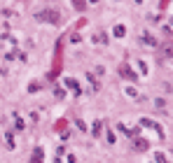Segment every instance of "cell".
Returning <instances> with one entry per match:
<instances>
[{"instance_id": "obj_1", "label": "cell", "mask_w": 173, "mask_h": 163, "mask_svg": "<svg viewBox=\"0 0 173 163\" xmlns=\"http://www.w3.org/2000/svg\"><path fill=\"white\" fill-rule=\"evenodd\" d=\"M42 161V149H35V156H33V163H40Z\"/></svg>"}, {"instance_id": "obj_2", "label": "cell", "mask_w": 173, "mask_h": 163, "mask_svg": "<svg viewBox=\"0 0 173 163\" xmlns=\"http://www.w3.org/2000/svg\"><path fill=\"white\" fill-rule=\"evenodd\" d=\"M155 161L157 163H166V156L164 154H155Z\"/></svg>"}]
</instances>
